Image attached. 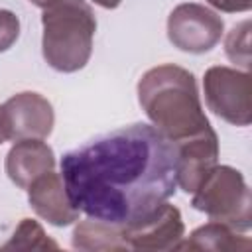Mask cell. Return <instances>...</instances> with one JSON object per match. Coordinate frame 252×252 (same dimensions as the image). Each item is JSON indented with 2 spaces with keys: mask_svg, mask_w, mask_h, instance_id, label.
Wrapping results in <instances>:
<instances>
[{
  "mask_svg": "<svg viewBox=\"0 0 252 252\" xmlns=\"http://www.w3.org/2000/svg\"><path fill=\"white\" fill-rule=\"evenodd\" d=\"M61 173L81 213L124 228L175 193L177 154L156 126L130 124L67 152Z\"/></svg>",
  "mask_w": 252,
  "mask_h": 252,
  "instance_id": "obj_1",
  "label": "cell"
},
{
  "mask_svg": "<svg viewBox=\"0 0 252 252\" xmlns=\"http://www.w3.org/2000/svg\"><path fill=\"white\" fill-rule=\"evenodd\" d=\"M138 100L154 126L173 144L211 130L193 73L177 65H158L138 83Z\"/></svg>",
  "mask_w": 252,
  "mask_h": 252,
  "instance_id": "obj_2",
  "label": "cell"
},
{
  "mask_svg": "<svg viewBox=\"0 0 252 252\" xmlns=\"http://www.w3.org/2000/svg\"><path fill=\"white\" fill-rule=\"evenodd\" d=\"M43 59L61 73H75L89 63L96 18L85 0H51L41 14Z\"/></svg>",
  "mask_w": 252,
  "mask_h": 252,
  "instance_id": "obj_3",
  "label": "cell"
},
{
  "mask_svg": "<svg viewBox=\"0 0 252 252\" xmlns=\"http://www.w3.org/2000/svg\"><path fill=\"white\" fill-rule=\"evenodd\" d=\"M191 205L238 232H246L252 224L250 189L244 175L230 165H215L193 191Z\"/></svg>",
  "mask_w": 252,
  "mask_h": 252,
  "instance_id": "obj_4",
  "label": "cell"
},
{
  "mask_svg": "<svg viewBox=\"0 0 252 252\" xmlns=\"http://www.w3.org/2000/svg\"><path fill=\"white\" fill-rule=\"evenodd\" d=\"M205 100L209 110L219 118L234 124L248 126L252 120V75L230 67H211L203 79Z\"/></svg>",
  "mask_w": 252,
  "mask_h": 252,
  "instance_id": "obj_5",
  "label": "cell"
},
{
  "mask_svg": "<svg viewBox=\"0 0 252 252\" xmlns=\"http://www.w3.org/2000/svg\"><path fill=\"white\" fill-rule=\"evenodd\" d=\"M224 22L222 18L195 2L179 4L171 10L167 18V37L169 41L187 53L211 51L222 37Z\"/></svg>",
  "mask_w": 252,
  "mask_h": 252,
  "instance_id": "obj_6",
  "label": "cell"
},
{
  "mask_svg": "<svg viewBox=\"0 0 252 252\" xmlns=\"http://www.w3.org/2000/svg\"><path fill=\"white\" fill-rule=\"evenodd\" d=\"M53 122V106L39 93H18L0 106V128L4 140H43L51 134Z\"/></svg>",
  "mask_w": 252,
  "mask_h": 252,
  "instance_id": "obj_7",
  "label": "cell"
},
{
  "mask_svg": "<svg viewBox=\"0 0 252 252\" xmlns=\"http://www.w3.org/2000/svg\"><path fill=\"white\" fill-rule=\"evenodd\" d=\"M183 232L181 213L167 201L148 219L122 228L128 250H175Z\"/></svg>",
  "mask_w": 252,
  "mask_h": 252,
  "instance_id": "obj_8",
  "label": "cell"
},
{
  "mask_svg": "<svg viewBox=\"0 0 252 252\" xmlns=\"http://www.w3.org/2000/svg\"><path fill=\"white\" fill-rule=\"evenodd\" d=\"M173 146L177 154V185L185 193H193L207 173L217 165L219 138L211 128Z\"/></svg>",
  "mask_w": 252,
  "mask_h": 252,
  "instance_id": "obj_9",
  "label": "cell"
},
{
  "mask_svg": "<svg viewBox=\"0 0 252 252\" xmlns=\"http://www.w3.org/2000/svg\"><path fill=\"white\" fill-rule=\"evenodd\" d=\"M32 209L53 226H67L79 220L81 211L71 203L65 181L59 173L47 171L28 187Z\"/></svg>",
  "mask_w": 252,
  "mask_h": 252,
  "instance_id": "obj_10",
  "label": "cell"
},
{
  "mask_svg": "<svg viewBox=\"0 0 252 252\" xmlns=\"http://www.w3.org/2000/svg\"><path fill=\"white\" fill-rule=\"evenodd\" d=\"M53 167L55 154L43 140H18L6 156V173L20 189H28L39 175L53 171Z\"/></svg>",
  "mask_w": 252,
  "mask_h": 252,
  "instance_id": "obj_11",
  "label": "cell"
},
{
  "mask_svg": "<svg viewBox=\"0 0 252 252\" xmlns=\"http://www.w3.org/2000/svg\"><path fill=\"white\" fill-rule=\"evenodd\" d=\"M252 248V240L248 236L238 234V230L230 228L224 222L211 220L199 228H195L189 238L177 244L175 250H215V252H224V250H236V252H246Z\"/></svg>",
  "mask_w": 252,
  "mask_h": 252,
  "instance_id": "obj_12",
  "label": "cell"
},
{
  "mask_svg": "<svg viewBox=\"0 0 252 252\" xmlns=\"http://www.w3.org/2000/svg\"><path fill=\"white\" fill-rule=\"evenodd\" d=\"M73 248L77 250H89V252H96V250H128L122 228L96 220L93 217L77 222L75 230H73Z\"/></svg>",
  "mask_w": 252,
  "mask_h": 252,
  "instance_id": "obj_13",
  "label": "cell"
},
{
  "mask_svg": "<svg viewBox=\"0 0 252 252\" xmlns=\"http://www.w3.org/2000/svg\"><path fill=\"white\" fill-rule=\"evenodd\" d=\"M57 242L47 238L43 228L33 219H24L14 230L12 238L2 246V250H57Z\"/></svg>",
  "mask_w": 252,
  "mask_h": 252,
  "instance_id": "obj_14",
  "label": "cell"
},
{
  "mask_svg": "<svg viewBox=\"0 0 252 252\" xmlns=\"http://www.w3.org/2000/svg\"><path fill=\"white\" fill-rule=\"evenodd\" d=\"M224 51L232 63H238L244 69L250 67V20H244L230 30L224 41Z\"/></svg>",
  "mask_w": 252,
  "mask_h": 252,
  "instance_id": "obj_15",
  "label": "cell"
},
{
  "mask_svg": "<svg viewBox=\"0 0 252 252\" xmlns=\"http://www.w3.org/2000/svg\"><path fill=\"white\" fill-rule=\"evenodd\" d=\"M20 35V20L14 12L0 8V53L10 49Z\"/></svg>",
  "mask_w": 252,
  "mask_h": 252,
  "instance_id": "obj_16",
  "label": "cell"
},
{
  "mask_svg": "<svg viewBox=\"0 0 252 252\" xmlns=\"http://www.w3.org/2000/svg\"><path fill=\"white\" fill-rule=\"evenodd\" d=\"M220 12H248L252 8V0H207Z\"/></svg>",
  "mask_w": 252,
  "mask_h": 252,
  "instance_id": "obj_17",
  "label": "cell"
},
{
  "mask_svg": "<svg viewBox=\"0 0 252 252\" xmlns=\"http://www.w3.org/2000/svg\"><path fill=\"white\" fill-rule=\"evenodd\" d=\"M94 4H98V6H102V8H108V10H112V8H116L122 0H93Z\"/></svg>",
  "mask_w": 252,
  "mask_h": 252,
  "instance_id": "obj_18",
  "label": "cell"
},
{
  "mask_svg": "<svg viewBox=\"0 0 252 252\" xmlns=\"http://www.w3.org/2000/svg\"><path fill=\"white\" fill-rule=\"evenodd\" d=\"M32 4H35V6H39V8H43V6H47L51 0H30Z\"/></svg>",
  "mask_w": 252,
  "mask_h": 252,
  "instance_id": "obj_19",
  "label": "cell"
},
{
  "mask_svg": "<svg viewBox=\"0 0 252 252\" xmlns=\"http://www.w3.org/2000/svg\"><path fill=\"white\" fill-rule=\"evenodd\" d=\"M2 142H6V140H4V134H2V128H0V144Z\"/></svg>",
  "mask_w": 252,
  "mask_h": 252,
  "instance_id": "obj_20",
  "label": "cell"
}]
</instances>
